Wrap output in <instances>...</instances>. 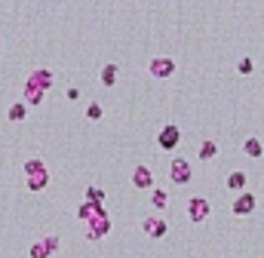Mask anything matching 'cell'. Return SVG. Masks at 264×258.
I'll use <instances>...</instances> for the list:
<instances>
[{
    "label": "cell",
    "instance_id": "cell-22",
    "mask_svg": "<svg viewBox=\"0 0 264 258\" xmlns=\"http://www.w3.org/2000/svg\"><path fill=\"white\" fill-rule=\"evenodd\" d=\"M65 96H68V102H77V99H80V89H77V86H68Z\"/></svg>",
    "mask_w": 264,
    "mask_h": 258
},
{
    "label": "cell",
    "instance_id": "cell-19",
    "mask_svg": "<svg viewBox=\"0 0 264 258\" xmlns=\"http://www.w3.org/2000/svg\"><path fill=\"white\" fill-rule=\"evenodd\" d=\"M104 117V108L98 105V102H89V105H86V120H92V123H98Z\"/></svg>",
    "mask_w": 264,
    "mask_h": 258
},
{
    "label": "cell",
    "instance_id": "cell-21",
    "mask_svg": "<svg viewBox=\"0 0 264 258\" xmlns=\"http://www.w3.org/2000/svg\"><path fill=\"white\" fill-rule=\"evenodd\" d=\"M86 200H89V203H104V191L92 184V188H86Z\"/></svg>",
    "mask_w": 264,
    "mask_h": 258
},
{
    "label": "cell",
    "instance_id": "cell-14",
    "mask_svg": "<svg viewBox=\"0 0 264 258\" xmlns=\"http://www.w3.org/2000/svg\"><path fill=\"white\" fill-rule=\"evenodd\" d=\"M117 77H120V68L117 65H104L101 68V74H98V80H101V86H117Z\"/></svg>",
    "mask_w": 264,
    "mask_h": 258
},
{
    "label": "cell",
    "instance_id": "cell-4",
    "mask_svg": "<svg viewBox=\"0 0 264 258\" xmlns=\"http://www.w3.org/2000/svg\"><path fill=\"white\" fill-rule=\"evenodd\" d=\"M175 59L172 55H157V59H151L148 62V71H151V77H157V80H169L172 74H175Z\"/></svg>",
    "mask_w": 264,
    "mask_h": 258
},
{
    "label": "cell",
    "instance_id": "cell-15",
    "mask_svg": "<svg viewBox=\"0 0 264 258\" xmlns=\"http://www.w3.org/2000/svg\"><path fill=\"white\" fill-rule=\"evenodd\" d=\"M6 117H9V123H22L28 117V102H12L9 111H6Z\"/></svg>",
    "mask_w": 264,
    "mask_h": 258
},
{
    "label": "cell",
    "instance_id": "cell-23",
    "mask_svg": "<svg viewBox=\"0 0 264 258\" xmlns=\"http://www.w3.org/2000/svg\"><path fill=\"white\" fill-rule=\"evenodd\" d=\"M0 55H3V46H0Z\"/></svg>",
    "mask_w": 264,
    "mask_h": 258
},
{
    "label": "cell",
    "instance_id": "cell-18",
    "mask_svg": "<svg viewBox=\"0 0 264 258\" xmlns=\"http://www.w3.org/2000/svg\"><path fill=\"white\" fill-rule=\"evenodd\" d=\"M197 154H200V160H215L218 157V141H203Z\"/></svg>",
    "mask_w": 264,
    "mask_h": 258
},
{
    "label": "cell",
    "instance_id": "cell-8",
    "mask_svg": "<svg viewBox=\"0 0 264 258\" xmlns=\"http://www.w3.org/2000/svg\"><path fill=\"white\" fill-rule=\"evenodd\" d=\"M59 237H52V234H46V237H40V240H34V246L28 249V255L31 258H49L52 252H59Z\"/></svg>",
    "mask_w": 264,
    "mask_h": 258
},
{
    "label": "cell",
    "instance_id": "cell-12",
    "mask_svg": "<svg viewBox=\"0 0 264 258\" xmlns=\"http://www.w3.org/2000/svg\"><path fill=\"white\" fill-rule=\"evenodd\" d=\"M101 215H108L104 203H89V200H83L80 206H77V218L83 221V225H89V221H95V218H101Z\"/></svg>",
    "mask_w": 264,
    "mask_h": 258
},
{
    "label": "cell",
    "instance_id": "cell-17",
    "mask_svg": "<svg viewBox=\"0 0 264 258\" xmlns=\"http://www.w3.org/2000/svg\"><path fill=\"white\" fill-rule=\"evenodd\" d=\"M243 151H246V157H255V160H258V157L264 154V144H261L258 138H246V141H243Z\"/></svg>",
    "mask_w": 264,
    "mask_h": 258
},
{
    "label": "cell",
    "instance_id": "cell-5",
    "mask_svg": "<svg viewBox=\"0 0 264 258\" xmlns=\"http://www.w3.org/2000/svg\"><path fill=\"white\" fill-rule=\"evenodd\" d=\"M209 215H212V203H209L206 197H190L187 200V218L193 221V225H203Z\"/></svg>",
    "mask_w": 264,
    "mask_h": 258
},
{
    "label": "cell",
    "instance_id": "cell-2",
    "mask_svg": "<svg viewBox=\"0 0 264 258\" xmlns=\"http://www.w3.org/2000/svg\"><path fill=\"white\" fill-rule=\"evenodd\" d=\"M22 169H25V188H28V191H34V194L46 191V184H49V169H46L43 160L31 157V160L22 166Z\"/></svg>",
    "mask_w": 264,
    "mask_h": 258
},
{
    "label": "cell",
    "instance_id": "cell-13",
    "mask_svg": "<svg viewBox=\"0 0 264 258\" xmlns=\"http://www.w3.org/2000/svg\"><path fill=\"white\" fill-rule=\"evenodd\" d=\"M246 184H249V175H246V172H240V169H234L231 175H227V191H237V194H243V191H246Z\"/></svg>",
    "mask_w": 264,
    "mask_h": 258
},
{
    "label": "cell",
    "instance_id": "cell-7",
    "mask_svg": "<svg viewBox=\"0 0 264 258\" xmlns=\"http://www.w3.org/2000/svg\"><path fill=\"white\" fill-rule=\"evenodd\" d=\"M190 178H193V166L184 157H175L169 163V181L172 184H190Z\"/></svg>",
    "mask_w": 264,
    "mask_h": 258
},
{
    "label": "cell",
    "instance_id": "cell-16",
    "mask_svg": "<svg viewBox=\"0 0 264 258\" xmlns=\"http://www.w3.org/2000/svg\"><path fill=\"white\" fill-rule=\"evenodd\" d=\"M148 197H151V206H154L157 212H163V209L169 206V194H166L163 188H154V191H151Z\"/></svg>",
    "mask_w": 264,
    "mask_h": 258
},
{
    "label": "cell",
    "instance_id": "cell-11",
    "mask_svg": "<svg viewBox=\"0 0 264 258\" xmlns=\"http://www.w3.org/2000/svg\"><path fill=\"white\" fill-rule=\"evenodd\" d=\"M132 188L135 191H154V172L151 166H132Z\"/></svg>",
    "mask_w": 264,
    "mask_h": 258
},
{
    "label": "cell",
    "instance_id": "cell-9",
    "mask_svg": "<svg viewBox=\"0 0 264 258\" xmlns=\"http://www.w3.org/2000/svg\"><path fill=\"white\" fill-rule=\"evenodd\" d=\"M142 231H145L151 240H163V237L169 234V225H166L163 215H148V218L142 221Z\"/></svg>",
    "mask_w": 264,
    "mask_h": 258
},
{
    "label": "cell",
    "instance_id": "cell-3",
    "mask_svg": "<svg viewBox=\"0 0 264 258\" xmlns=\"http://www.w3.org/2000/svg\"><path fill=\"white\" fill-rule=\"evenodd\" d=\"M178 144H181V126L166 123L160 132H157V147H160V151H175Z\"/></svg>",
    "mask_w": 264,
    "mask_h": 258
},
{
    "label": "cell",
    "instance_id": "cell-20",
    "mask_svg": "<svg viewBox=\"0 0 264 258\" xmlns=\"http://www.w3.org/2000/svg\"><path fill=\"white\" fill-rule=\"evenodd\" d=\"M252 71H255V59H249V55H243V59L237 62V74H243V77H249Z\"/></svg>",
    "mask_w": 264,
    "mask_h": 258
},
{
    "label": "cell",
    "instance_id": "cell-6",
    "mask_svg": "<svg viewBox=\"0 0 264 258\" xmlns=\"http://www.w3.org/2000/svg\"><path fill=\"white\" fill-rule=\"evenodd\" d=\"M255 209H258V200H255L252 191L237 194V200L231 203V212H234L237 218H249V215H255Z\"/></svg>",
    "mask_w": 264,
    "mask_h": 258
},
{
    "label": "cell",
    "instance_id": "cell-10",
    "mask_svg": "<svg viewBox=\"0 0 264 258\" xmlns=\"http://www.w3.org/2000/svg\"><path fill=\"white\" fill-rule=\"evenodd\" d=\"M111 215H101V218H95V221H89L86 225V240H92V243H98V240H104L111 234Z\"/></svg>",
    "mask_w": 264,
    "mask_h": 258
},
{
    "label": "cell",
    "instance_id": "cell-1",
    "mask_svg": "<svg viewBox=\"0 0 264 258\" xmlns=\"http://www.w3.org/2000/svg\"><path fill=\"white\" fill-rule=\"evenodd\" d=\"M52 80H56V77H52L49 68H34L28 74L25 86H22V102H28V108H40L43 99H46V92H49V86H52Z\"/></svg>",
    "mask_w": 264,
    "mask_h": 258
}]
</instances>
